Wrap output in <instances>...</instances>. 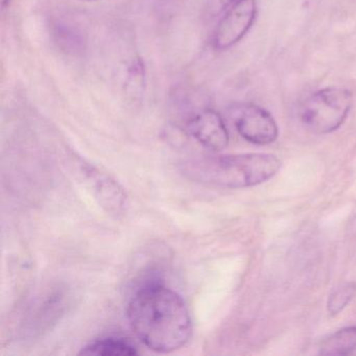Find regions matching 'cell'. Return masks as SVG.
<instances>
[{
	"instance_id": "1",
	"label": "cell",
	"mask_w": 356,
	"mask_h": 356,
	"mask_svg": "<svg viewBox=\"0 0 356 356\" xmlns=\"http://www.w3.org/2000/svg\"><path fill=\"white\" fill-rule=\"evenodd\" d=\"M127 316L136 337L157 353L181 349L193 334V321L184 300L158 277L137 285L129 299Z\"/></svg>"
},
{
	"instance_id": "2",
	"label": "cell",
	"mask_w": 356,
	"mask_h": 356,
	"mask_svg": "<svg viewBox=\"0 0 356 356\" xmlns=\"http://www.w3.org/2000/svg\"><path fill=\"white\" fill-rule=\"evenodd\" d=\"M281 162L268 154L216 156L182 164V172L195 182L222 188H245L270 180Z\"/></svg>"
},
{
	"instance_id": "3",
	"label": "cell",
	"mask_w": 356,
	"mask_h": 356,
	"mask_svg": "<svg viewBox=\"0 0 356 356\" xmlns=\"http://www.w3.org/2000/svg\"><path fill=\"white\" fill-rule=\"evenodd\" d=\"M352 104L351 91L341 87H326L312 93L300 105V122L314 134H329L346 122Z\"/></svg>"
},
{
	"instance_id": "4",
	"label": "cell",
	"mask_w": 356,
	"mask_h": 356,
	"mask_svg": "<svg viewBox=\"0 0 356 356\" xmlns=\"http://www.w3.org/2000/svg\"><path fill=\"white\" fill-rule=\"evenodd\" d=\"M256 15V0H238L231 6L214 32V47L225 51L234 47L249 32L255 22Z\"/></svg>"
},
{
	"instance_id": "5",
	"label": "cell",
	"mask_w": 356,
	"mask_h": 356,
	"mask_svg": "<svg viewBox=\"0 0 356 356\" xmlns=\"http://www.w3.org/2000/svg\"><path fill=\"white\" fill-rule=\"evenodd\" d=\"M234 124L238 134L254 145H270L278 137V126L272 114L254 104H247L237 110Z\"/></svg>"
},
{
	"instance_id": "6",
	"label": "cell",
	"mask_w": 356,
	"mask_h": 356,
	"mask_svg": "<svg viewBox=\"0 0 356 356\" xmlns=\"http://www.w3.org/2000/svg\"><path fill=\"white\" fill-rule=\"evenodd\" d=\"M186 130L200 145L210 151H222L228 145V129L216 110L204 109L191 116L187 120Z\"/></svg>"
},
{
	"instance_id": "7",
	"label": "cell",
	"mask_w": 356,
	"mask_h": 356,
	"mask_svg": "<svg viewBox=\"0 0 356 356\" xmlns=\"http://www.w3.org/2000/svg\"><path fill=\"white\" fill-rule=\"evenodd\" d=\"M70 295L66 289H51L42 299L37 302L34 310L29 314V322L26 323V332L40 335L49 331L54 324L60 321L68 307Z\"/></svg>"
},
{
	"instance_id": "8",
	"label": "cell",
	"mask_w": 356,
	"mask_h": 356,
	"mask_svg": "<svg viewBox=\"0 0 356 356\" xmlns=\"http://www.w3.org/2000/svg\"><path fill=\"white\" fill-rule=\"evenodd\" d=\"M84 172L87 174L93 193L103 207L111 213L122 212L126 205V195L118 183L91 166H84Z\"/></svg>"
},
{
	"instance_id": "9",
	"label": "cell",
	"mask_w": 356,
	"mask_h": 356,
	"mask_svg": "<svg viewBox=\"0 0 356 356\" xmlns=\"http://www.w3.org/2000/svg\"><path fill=\"white\" fill-rule=\"evenodd\" d=\"M80 354L97 356H134L136 347L124 337H108L95 339L82 348Z\"/></svg>"
},
{
	"instance_id": "10",
	"label": "cell",
	"mask_w": 356,
	"mask_h": 356,
	"mask_svg": "<svg viewBox=\"0 0 356 356\" xmlns=\"http://www.w3.org/2000/svg\"><path fill=\"white\" fill-rule=\"evenodd\" d=\"M322 355H348L356 350V326L345 327L323 339L318 347Z\"/></svg>"
},
{
	"instance_id": "11",
	"label": "cell",
	"mask_w": 356,
	"mask_h": 356,
	"mask_svg": "<svg viewBox=\"0 0 356 356\" xmlns=\"http://www.w3.org/2000/svg\"><path fill=\"white\" fill-rule=\"evenodd\" d=\"M51 36L60 49L70 55H80L85 49L84 35L74 26L56 22L51 28Z\"/></svg>"
},
{
	"instance_id": "12",
	"label": "cell",
	"mask_w": 356,
	"mask_h": 356,
	"mask_svg": "<svg viewBox=\"0 0 356 356\" xmlns=\"http://www.w3.org/2000/svg\"><path fill=\"white\" fill-rule=\"evenodd\" d=\"M145 87V67L141 58L133 59L127 70L126 92L130 97H141Z\"/></svg>"
},
{
	"instance_id": "13",
	"label": "cell",
	"mask_w": 356,
	"mask_h": 356,
	"mask_svg": "<svg viewBox=\"0 0 356 356\" xmlns=\"http://www.w3.org/2000/svg\"><path fill=\"white\" fill-rule=\"evenodd\" d=\"M356 293V286L353 283L341 285L339 289L333 291L332 295L329 297L328 308L329 314H337L350 303Z\"/></svg>"
},
{
	"instance_id": "14",
	"label": "cell",
	"mask_w": 356,
	"mask_h": 356,
	"mask_svg": "<svg viewBox=\"0 0 356 356\" xmlns=\"http://www.w3.org/2000/svg\"><path fill=\"white\" fill-rule=\"evenodd\" d=\"M216 1V7L220 11H224V10H228L231 6L234 5L238 0H214Z\"/></svg>"
},
{
	"instance_id": "15",
	"label": "cell",
	"mask_w": 356,
	"mask_h": 356,
	"mask_svg": "<svg viewBox=\"0 0 356 356\" xmlns=\"http://www.w3.org/2000/svg\"><path fill=\"white\" fill-rule=\"evenodd\" d=\"M81 1H97V0H81Z\"/></svg>"
}]
</instances>
